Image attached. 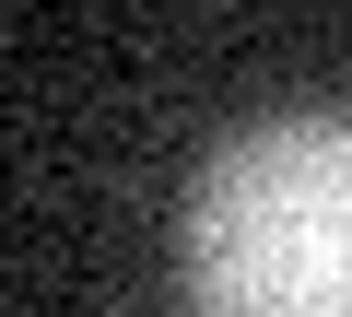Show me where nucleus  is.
<instances>
[{
  "instance_id": "obj_1",
  "label": "nucleus",
  "mask_w": 352,
  "mask_h": 317,
  "mask_svg": "<svg viewBox=\"0 0 352 317\" xmlns=\"http://www.w3.org/2000/svg\"><path fill=\"white\" fill-rule=\"evenodd\" d=\"M200 317H352V118H258L188 188Z\"/></svg>"
}]
</instances>
